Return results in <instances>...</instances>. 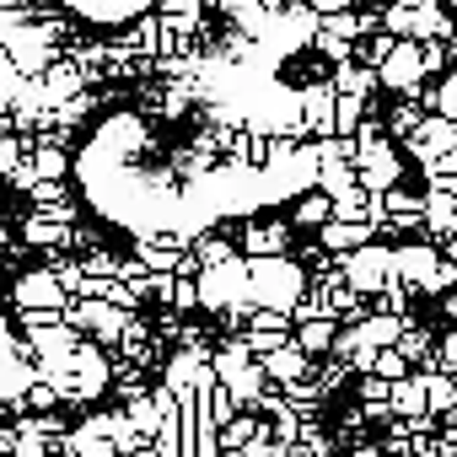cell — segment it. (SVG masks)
I'll return each instance as SVG.
<instances>
[{
    "instance_id": "obj_1",
    "label": "cell",
    "mask_w": 457,
    "mask_h": 457,
    "mask_svg": "<svg viewBox=\"0 0 457 457\" xmlns=\"http://www.w3.org/2000/svg\"><path fill=\"white\" fill-rule=\"evenodd\" d=\"M76 172L103 220L135 237H188L210 220L296 194L312 162L291 145H270L259 156V140L220 129L188 103H167L108 113L92 129Z\"/></svg>"
},
{
    "instance_id": "obj_2",
    "label": "cell",
    "mask_w": 457,
    "mask_h": 457,
    "mask_svg": "<svg viewBox=\"0 0 457 457\" xmlns=\"http://www.w3.org/2000/svg\"><path fill=\"white\" fill-rule=\"evenodd\" d=\"M54 6H65V12H76V17H87V22H103V28H113V22H129V17H140L145 6H156V0H54Z\"/></svg>"
},
{
    "instance_id": "obj_3",
    "label": "cell",
    "mask_w": 457,
    "mask_h": 457,
    "mask_svg": "<svg viewBox=\"0 0 457 457\" xmlns=\"http://www.w3.org/2000/svg\"><path fill=\"white\" fill-rule=\"evenodd\" d=\"M22 382H28V371H22L17 339H12V328H6V323H0V403H12V398L22 393Z\"/></svg>"
}]
</instances>
